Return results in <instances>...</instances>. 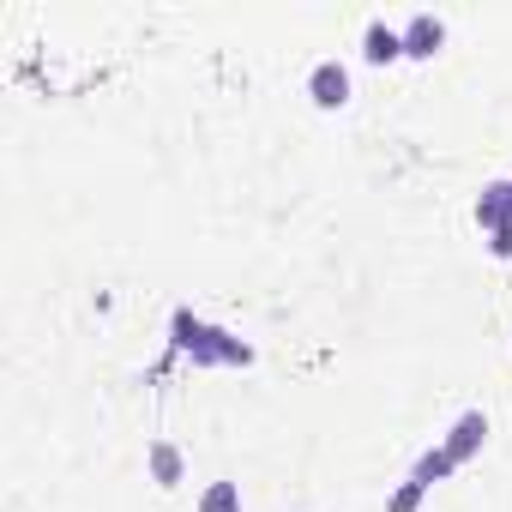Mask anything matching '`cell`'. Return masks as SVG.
<instances>
[{
    "mask_svg": "<svg viewBox=\"0 0 512 512\" xmlns=\"http://www.w3.org/2000/svg\"><path fill=\"white\" fill-rule=\"evenodd\" d=\"M482 440H488V416H482V410H464V416L452 422V434H446L440 446L452 452V464H470V458L482 452Z\"/></svg>",
    "mask_w": 512,
    "mask_h": 512,
    "instance_id": "cell-3",
    "label": "cell"
},
{
    "mask_svg": "<svg viewBox=\"0 0 512 512\" xmlns=\"http://www.w3.org/2000/svg\"><path fill=\"white\" fill-rule=\"evenodd\" d=\"M422 494H428V488H422V482L410 476V482H404V488H398V494L386 500V512H416V506H422Z\"/></svg>",
    "mask_w": 512,
    "mask_h": 512,
    "instance_id": "cell-9",
    "label": "cell"
},
{
    "mask_svg": "<svg viewBox=\"0 0 512 512\" xmlns=\"http://www.w3.org/2000/svg\"><path fill=\"white\" fill-rule=\"evenodd\" d=\"M452 470H458V464H452V452H446V446H434V452H422V458H416V470H410V476H416L422 488H434V482H440V476H452Z\"/></svg>",
    "mask_w": 512,
    "mask_h": 512,
    "instance_id": "cell-7",
    "label": "cell"
},
{
    "mask_svg": "<svg viewBox=\"0 0 512 512\" xmlns=\"http://www.w3.org/2000/svg\"><path fill=\"white\" fill-rule=\"evenodd\" d=\"M476 223H482L488 235L512 223V181H488V187H482V199H476Z\"/></svg>",
    "mask_w": 512,
    "mask_h": 512,
    "instance_id": "cell-5",
    "label": "cell"
},
{
    "mask_svg": "<svg viewBox=\"0 0 512 512\" xmlns=\"http://www.w3.org/2000/svg\"><path fill=\"white\" fill-rule=\"evenodd\" d=\"M199 512H241V488L235 482H211L199 494Z\"/></svg>",
    "mask_w": 512,
    "mask_h": 512,
    "instance_id": "cell-8",
    "label": "cell"
},
{
    "mask_svg": "<svg viewBox=\"0 0 512 512\" xmlns=\"http://www.w3.org/2000/svg\"><path fill=\"white\" fill-rule=\"evenodd\" d=\"M362 61H368V67H392V61H404V31H392L386 19H374V25L362 31Z\"/></svg>",
    "mask_w": 512,
    "mask_h": 512,
    "instance_id": "cell-4",
    "label": "cell"
},
{
    "mask_svg": "<svg viewBox=\"0 0 512 512\" xmlns=\"http://www.w3.org/2000/svg\"><path fill=\"white\" fill-rule=\"evenodd\" d=\"M308 97H314V109H344L350 103V67L344 61H320L308 73Z\"/></svg>",
    "mask_w": 512,
    "mask_h": 512,
    "instance_id": "cell-1",
    "label": "cell"
},
{
    "mask_svg": "<svg viewBox=\"0 0 512 512\" xmlns=\"http://www.w3.org/2000/svg\"><path fill=\"white\" fill-rule=\"evenodd\" d=\"M145 464H151V482H157V488H181V476H187L181 446H169V440H157V446L145 452Z\"/></svg>",
    "mask_w": 512,
    "mask_h": 512,
    "instance_id": "cell-6",
    "label": "cell"
},
{
    "mask_svg": "<svg viewBox=\"0 0 512 512\" xmlns=\"http://www.w3.org/2000/svg\"><path fill=\"white\" fill-rule=\"evenodd\" d=\"M488 253H494V260H512V223L488 235Z\"/></svg>",
    "mask_w": 512,
    "mask_h": 512,
    "instance_id": "cell-10",
    "label": "cell"
},
{
    "mask_svg": "<svg viewBox=\"0 0 512 512\" xmlns=\"http://www.w3.org/2000/svg\"><path fill=\"white\" fill-rule=\"evenodd\" d=\"M446 49V25L434 19V13H416L410 25H404V61H434Z\"/></svg>",
    "mask_w": 512,
    "mask_h": 512,
    "instance_id": "cell-2",
    "label": "cell"
}]
</instances>
